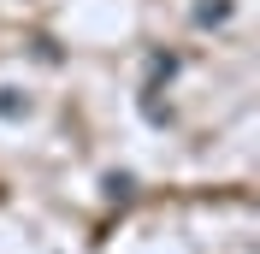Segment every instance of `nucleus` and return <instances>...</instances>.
I'll use <instances>...</instances> for the list:
<instances>
[{
    "label": "nucleus",
    "instance_id": "nucleus-1",
    "mask_svg": "<svg viewBox=\"0 0 260 254\" xmlns=\"http://www.w3.org/2000/svg\"><path fill=\"white\" fill-rule=\"evenodd\" d=\"M225 18H231V0H201V6H195V24H201V30L225 24Z\"/></svg>",
    "mask_w": 260,
    "mask_h": 254
},
{
    "label": "nucleus",
    "instance_id": "nucleus-2",
    "mask_svg": "<svg viewBox=\"0 0 260 254\" xmlns=\"http://www.w3.org/2000/svg\"><path fill=\"white\" fill-rule=\"evenodd\" d=\"M101 189H107V201H130V195H136V177H130V172H107Z\"/></svg>",
    "mask_w": 260,
    "mask_h": 254
},
{
    "label": "nucleus",
    "instance_id": "nucleus-3",
    "mask_svg": "<svg viewBox=\"0 0 260 254\" xmlns=\"http://www.w3.org/2000/svg\"><path fill=\"white\" fill-rule=\"evenodd\" d=\"M30 112V95L24 89H0V118H24Z\"/></svg>",
    "mask_w": 260,
    "mask_h": 254
},
{
    "label": "nucleus",
    "instance_id": "nucleus-4",
    "mask_svg": "<svg viewBox=\"0 0 260 254\" xmlns=\"http://www.w3.org/2000/svg\"><path fill=\"white\" fill-rule=\"evenodd\" d=\"M178 71V53H148V77H172Z\"/></svg>",
    "mask_w": 260,
    "mask_h": 254
}]
</instances>
